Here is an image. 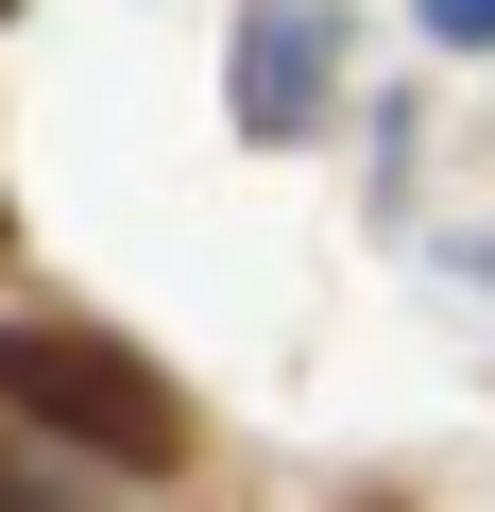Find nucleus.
Returning <instances> with one entry per match:
<instances>
[{"label": "nucleus", "instance_id": "obj_1", "mask_svg": "<svg viewBox=\"0 0 495 512\" xmlns=\"http://www.w3.org/2000/svg\"><path fill=\"white\" fill-rule=\"evenodd\" d=\"M0 410L52 427V444H103L120 478H171L188 461V393L137 342H103V325H0Z\"/></svg>", "mask_w": 495, "mask_h": 512}, {"label": "nucleus", "instance_id": "obj_2", "mask_svg": "<svg viewBox=\"0 0 495 512\" xmlns=\"http://www.w3.org/2000/svg\"><path fill=\"white\" fill-rule=\"evenodd\" d=\"M239 86H257V137H291V120H308V86H325V18H257Z\"/></svg>", "mask_w": 495, "mask_h": 512}, {"label": "nucleus", "instance_id": "obj_3", "mask_svg": "<svg viewBox=\"0 0 495 512\" xmlns=\"http://www.w3.org/2000/svg\"><path fill=\"white\" fill-rule=\"evenodd\" d=\"M0 512H86V495H52V478H35L18 444H0Z\"/></svg>", "mask_w": 495, "mask_h": 512}, {"label": "nucleus", "instance_id": "obj_4", "mask_svg": "<svg viewBox=\"0 0 495 512\" xmlns=\"http://www.w3.org/2000/svg\"><path fill=\"white\" fill-rule=\"evenodd\" d=\"M427 18H444V35H495V0H427Z\"/></svg>", "mask_w": 495, "mask_h": 512}, {"label": "nucleus", "instance_id": "obj_5", "mask_svg": "<svg viewBox=\"0 0 495 512\" xmlns=\"http://www.w3.org/2000/svg\"><path fill=\"white\" fill-rule=\"evenodd\" d=\"M0 256H18V205H0Z\"/></svg>", "mask_w": 495, "mask_h": 512}]
</instances>
